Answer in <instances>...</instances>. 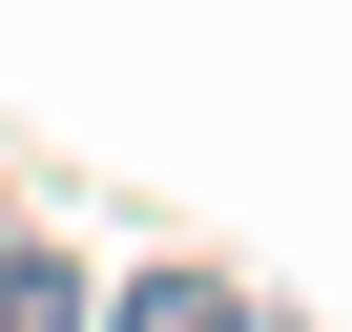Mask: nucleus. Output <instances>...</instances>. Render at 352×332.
<instances>
[{
	"label": "nucleus",
	"mask_w": 352,
	"mask_h": 332,
	"mask_svg": "<svg viewBox=\"0 0 352 332\" xmlns=\"http://www.w3.org/2000/svg\"><path fill=\"white\" fill-rule=\"evenodd\" d=\"M0 332H83V270L63 249H0Z\"/></svg>",
	"instance_id": "2"
},
{
	"label": "nucleus",
	"mask_w": 352,
	"mask_h": 332,
	"mask_svg": "<svg viewBox=\"0 0 352 332\" xmlns=\"http://www.w3.org/2000/svg\"><path fill=\"white\" fill-rule=\"evenodd\" d=\"M104 332H249V291H228V270H145Z\"/></svg>",
	"instance_id": "1"
}]
</instances>
